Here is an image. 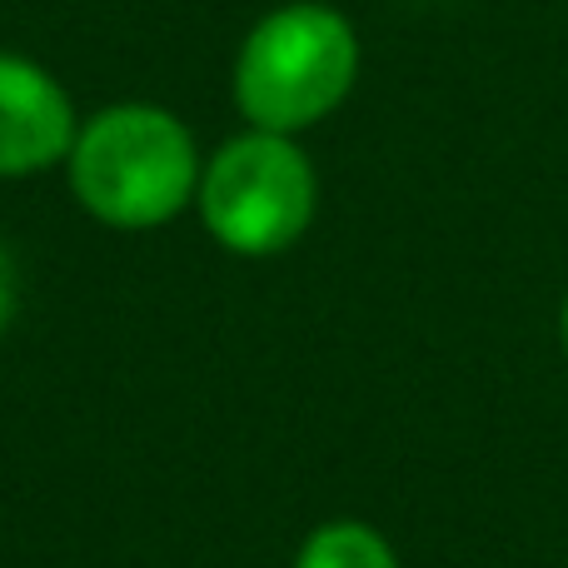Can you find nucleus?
Listing matches in <instances>:
<instances>
[{
    "label": "nucleus",
    "mask_w": 568,
    "mask_h": 568,
    "mask_svg": "<svg viewBox=\"0 0 568 568\" xmlns=\"http://www.w3.org/2000/svg\"><path fill=\"white\" fill-rule=\"evenodd\" d=\"M200 145L190 125L165 105L125 100L80 120L65 175L70 195L90 220L110 230H160L195 205Z\"/></svg>",
    "instance_id": "obj_1"
},
{
    "label": "nucleus",
    "mask_w": 568,
    "mask_h": 568,
    "mask_svg": "<svg viewBox=\"0 0 568 568\" xmlns=\"http://www.w3.org/2000/svg\"><path fill=\"white\" fill-rule=\"evenodd\" d=\"M16 304H20L16 260H10V250L0 245V334H6V329H10V320H16Z\"/></svg>",
    "instance_id": "obj_6"
},
{
    "label": "nucleus",
    "mask_w": 568,
    "mask_h": 568,
    "mask_svg": "<svg viewBox=\"0 0 568 568\" xmlns=\"http://www.w3.org/2000/svg\"><path fill=\"white\" fill-rule=\"evenodd\" d=\"M359 80V36L349 16L320 0H294L255 20L235 55L230 95L250 130L300 135L329 120Z\"/></svg>",
    "instance_id": "obj_2"
},
{
    "label": "nucleus",
    "mask_w": 568,
    "mask_h": 568,
    "mask_svg": "<svg viewBox=\"0 0 568 568\" xmlns=\"http://www.w3.org/2000/svg\"><path fill=\"white\" fill-rule=\"evenodd\" d=\"M75 100L45 65L0 50V180H26L70 160Z\"/></svg>",
    "instance_id": "obj_4"
},
{
    "label": "nucleus",
    "mask_w": 568,
    "mask_h": 568,
    "mask_svg": "<svg viewBox=\"0 0 568 568\" xmlns=\"http://www.w3.org/2000/svg\"><path fill=\"white\" fill-rule=\"evenodd\" d=\"M195 210L210 240L230 255L270 260L300 245L320 210V175L294 135L245 130L200 170Z\"/></svg>",
    "instance_id": "obj_3"
},
{
    "label": "nucleus",
    "mask_w": 568,
    "mask_h": 568,
    "mask_svg": "<svg viewBox=\"0 0 568 568\" xmlns=\"http://www.w3.org/2000/svg\"><path fill=\"white\" fill-rule=\"evenodd\" d=\"M294 568H399V554L374 524L329 519L300 544Z\"/></svg>",
    "instance_id": "obj_5"
},
{
    "label": "nucleus",
    "mask_w": 568,
    "mask_h": 568,
    "mask_svg": "<svg viewBox=\"0 0 568 568\" xmlns=\"http://www.w3.org/2000/svg\"><path fill=\"white\" fill-rule=\"evenodd\" d=\"M559 349H564V359H568V294H564V304H559Z\"/></svg>",
    "instance_id": "obj_7"
}]
</instances>
